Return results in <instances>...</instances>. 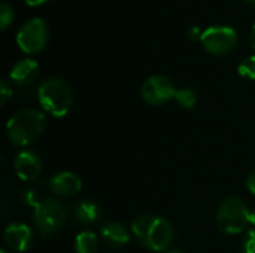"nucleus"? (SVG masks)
Returning <instances> with one entry per match:
<instances>
[{
	"mask_svg": "<svg viewBox=\"0 0 255 253\" xmlns=\"http://www.w3.org/2000/svg\"><path fill=\"white\" fill-rule=\"evenodd\" d=\"M46 128V118L40 110L24 109L16 112L6 125L9 140L16 146H28L36 142Z\"/></svg>",
	"mask_w": 255,
	"mask_h": 253,
	"instance_id": "f257e3e1",
	"label": "nucleus"
},
{
	"mask_svg": "<svg viewBox=\"0 0 255 253\" xmlns=\"http://www.w3.org/2000/svg\"><path fill=\"white\" fill-rule=\"evenodd\" d=\"M37 97L42 109L54 118H63L69 113L73 104V91L61 78H49L42 82L37 89Z\"/></svg>",
	"mask_w": 255,
	"mask_h": 253,
	"instance_id": "f03ea898",
	"label": "nucleus"
},
{
	"mask_svg": "<svg viewBox=\"0 0 255 253\" xmlns=\"http://www.w3.org/2000/svg\"><path fill=\"white\" fill-rule=\"evenodd\" d=\"M251 224V212L239 197H227L217 210V225L224 234H239Z\"/></svg>",
	"mask_w": 255,
	"mask_h": 253,
	"instance_id": "7ed1b4c3",
	"label": "nucleus"
},
{
	"mask_svg": "<svg viewBox=\"0 0 255 253\" xmlns=\"http://www.w3.org/2000/svg\"><path fill=\"white\" fill-rule=\"evenodd\" d=\"M67 209L54 198L40 200L34 206L33 219L36 228L42 237H51L57 234L67 222Z\"/></svg>",
	"mask_w": 255,
	"mask_h": 253,
	"instance_id": "20e7f679",
	"label": "nucleus"
},
{
	"mask_svg": "<svg viewBox=\"0 0 255 253\" xmlns=\"http://www.w3.org/2000/svg\"><path fill=\"white\" fill-rule=\"evenodd\" d=\"M49 39V30L42 18H31L22 24L16 34V43L25 54H36L45 48Z\"/></svg>",
	"mask_w": 255,
	"mask_h": 253,
	"instance_id": "39448f33",
	"label": "nucleus"
},
{
	"mask_svg": "<svg viewBox=\"0 0 255 253\" xmlns=\"http://www.w3.org/2000/svg\"><path fill=\"white\" fill-rule=\"evenodd\" d=\"M200 42L203 48L212 55H226L235 49L238 43V33L227 25H214L202 33Z\"/></svg>",
	"mask_w": 255,
	"mask_h": 253,
	"instance_id": "423d86ee",
	"label": "nucleus"
},
{
	"mask_svg": "<svg viewBox=\"0 0 255 253\" xmlns=\"http://www.w3.org/2000/svg\"><path fill=\"white\" fill-rule=\"evenodd\" d=\"M176 88L173 85V82L163 75H154L149 76L142 88H140V95L143 98V101H146L148 104L152 106H160L167 103L169 100L175 98L176 95Z\"/></svg>",
	"mask_w": 255,
	"mask_h": 253,
	"instance_id": "0eeeda50",
	"label": "nucleus"
},
{
	"mask_svg": "<svg viewBox=\"0 0 255 253\" xmlns=\"http://www.w3.org/2000/svg\"><path fill=\"white\" fill-rule=\"evenodd\" d=\"M173 237H175V231L172 224L164 218H157L149 230L143 248L152 252H164L170 248Z\"/></svg>",
	"mask_w": 255,
	"mask_h": 253,
	"instance_id": "6e6552de",
	"label": "nucleus"
},
{
	"mask_svg": "<svg viewBox=\"0 0 255 253\" xmlns=\"http://www.w3.org/2000/svg\"><path fill=\"white\" fill-rule=\"evenodd\" d=\"M4 242L7 248L15 252H27L33 246L34 236L28 225L13 222L4 230Z\"/></svg>",
	"mask_w": 255,
	"mask_h": 253,
	"instance_id": "1a4fd4ad",
	"label": "nucleus"
},
{
	"mask_svg": "<svg viewBox=\"0 0 255 253\" xmlns=\"http://www.w3.org/2000/svg\"><path fill=\"white\" fill-rule=\"evenodd\" d=\"M13 169H15L16 176L21 180H25V182L36 180L42 173V161L37 157V154L31 151H24L18 154V157L15 158Z\"/></svg>",
	"mask_w": 255,
	"mask_h": 253,
	"instance_id": "9d476101",
	"label": "nucleus"
},
{
	"mask_svg": "<svg viewBox=\"0 0 255 253\" xmlns=\"http://www.w3.org/2000/svg\"><path fill=\"white\" fill-rule=\"evenodd\" d=\"M82 188V180L72 171H61L51 177L49 189L54 195L58 197H72L76 195Z\"/></svg>",
	"mask_w": 255,
	"mask_h": 253,
	"instance_id": "9b49d317",
	"label": "nucleus"
},
{
	"mask_svg": "<svg viewBox=\"0 0 255 253\" xmlns=\"http://www.w3.org/2000/svg\"><path fill=\"white\" fill-rule=\"evenodd\" d=\"M102 240L106 246L112 249H120L130 242V234L123 224L118 222H108L100 228Z\"/></svg>",
	"mask_w": 255,
	"mask_h": 253,
	"instance_id": "f8f14e48",
	"label": "nucleus"
},
{
	"mask_svg": "<svg viewBox=\"0 0 255 253\" xmlns=\"http://www.w3.org/2000/svg\"><path fill=\"white\" fill-rule=\"evenodd\" d=\"M37 75H39V64L31 58L18 61L9 73L12 82H15L16 85H30L37 78Z\"/></svg>",
	"mask_w": 255,
	"mask_h": 253,
	"instance_id": "ddd939ff",
	"label": "nucleus"
},
{
	"mask_svg": "<svg viewBox=\"0 0 255 253\" xmlns=\"http://www.w3.org/2000/svg\"><path fill=\"white\" fill-rule=\"evenodd\" d=\"M100 213L99 204L90 200L79 201L73 209V218L79 225H93L100 218Z\"/></svg>",
	"mask_w": 255,
	"mask_h": 253,
	"instance_id": "4468645a",
	"label": "nucleus"
},
{
	"mask_svg": "<svg viewBox=\"0 0 255 253\" xmlns=\"http://www.w3.org/2000/svg\"><path fill=\"white\" fill-rule=\"evenodd\" d=\"M155 219H157V216H154V215H140V216L134 218V221L131 222V231L142 246L145 245L149 230L154 225Z\"/></svg>",
	"mask_w": 255,
	"mask_h": 253,
	"instance_id": "2eb2a0df",
	"label": "nucleus"
},
{
	"mask_svg": "<svg viewBox=\"0 0 255 253\" xmlns=\"http://www.w3.org/2000/svg\"><path fill=\"white\" fill-rule=\"evenodd\" d=\"M99 248V239L91 231H82L75 239L76 253H96Z\"/></svg>",
	"mask_w": 255,
	"mask_h": 253,
	"instance_id": "dca6fc26",
	"label": "nucleus"
},
{
	"mask_svg": "<svg viewBox=\"0 0 255 253\" xmlns=\"http://www.w3.org/2000/svg\"><path fill=\"white\" fill-rule=\"evenodd\" d=\"M175 100L178 101V104L184 109H193L197 104V94L194 89L191 88H182L176 91Z\"/></svg>",
	"mask_w": 255,
	"mask_h": 253,
	"instance_id": "f3484780",
	"label": "nucleus"
},
{
	"mask_svg": "<svg viewBox=\"0 0 255 253\" xmlns=\"http://www.w3.org/2000/svg\"><path fill=\"white\" fill-rule=\"evenodd\" d=\"M238 72L242 78L255 81V55L244 58L238 67Z\"/></svg>",
	"mask_w": 255,
	"mask_h": 253,
	"instance_id": "a211bd4d",
	"label": "nucleus"
},
{
	"mask_svg": "<svg viewBox=\"0 0 255 253\" xmlns=\"http://www.w3.org/2000/svg\"><path fill=\"white\" fill-rule=\"evenodd\" d=\"M13 16H15V13H13L12 6L6 1H1L0 3V28L6 30L12 24Z\"/></svg>",
	"mask_w": 255,
	"mask_h": 253,
	"instance_id": "6ab92c4d",
	"label": "nucleus"
},
{
	"mask_svg": "<svg viewBox=\"0 0 255 253\" xmlns=\"http://www.w3.org/2000/svg\"><path fill=\"white\" fill-rule=\"evenodd\" d=\"M242 253H255V230L247 233L242 242Z\"/></svg>",
	"mask_w": 255,
	"mask_h": 253,
	"instance_id": "aec40b11",
	"label": "nucleus"
},
{
	"mask_svg": "<svg viewBox=\"0 0 255 253\" xmlns=\"http://www.w3.org/2000/svg\"><path fill=\"white\" fill-rule=\"evenodd\" d=\"M10 97H12V88L6 79H1V82H0V103L6 104Z\"/></svg>",
	"mask_w": 255,
	"mask_h": 253,
	"instance_id": "412c9836",
	"label": "nucleus"
},
{
	"mask_svg": "<svg viewBox=\"0 0 255 253\" xmlns=\"http://www.w3.org/2000/svg\"><path fill=\"white\" fill-rule=\"evenodd\" d=\"M247 188L255 195V170L247 177Z\"/></svg>",
	"mask_w": 255,
	"mask_h": 253,
	"instance_id": "4be33fe9",
	"label": "nucleus"
},
{
	"mask_svg": "<svg viewBox=\"0 0 255 253\" xmlns=\"http://www.w3.org/2000/svg\"><path fill=\"white\" fill-rule=\"evenodd\" d=\"M188 37L191 39V40H196L197 37H202V31L199 30V27H191L190 30H188Z\"/></svg>",
	"mask_w": 255,
	"mask_h": 253,
	"instance_id": "5701e85b",
	"label": "nucleus"
},
{
	"mask_svg": "<svg viewBox=\"0 0 255 253\" xmlns=\"http://www.w3.org/2000/svg\"><path fill=\"white\" fill-rule=\"evenodd\" d=\"M28 6H40L43 3H46L48 0H24Z\"/></svg>",
	"mask_w": 255,
	"mask_h": 253,
	"instance_id": "b1692460",
	"label": "nucleus"
},
{
	"mask_svg": "<svg viewBox=\"0 0 255 253\" xmlns=\"http://www.w3.org/2000/svg\"><path fill=\"white\" fill-rule=\"evenodd\" d=\"M251 43H253V46H254L255 49V24L254 27H253V31H251Z\"/></svg>",
	"mask_w": 255,
	"mask_h": 253,
	"instance_id": "393cba45",
	"label": "nucleus"
},
{
	"mask_svg": "<svg viewBox=\"0 0 255 253\" xmlns=\"http://www.w3.org/2000/svg\"><path fill=\"white\" fill-rule=\"evenodd\" d=\"M251 224L255 227V209L251 212Z\"/></svg>",
	"mask_w": 255,
	"mask_h": 253,
	"instance_id": "a878e982",
	"label": "nucleus"
},
{
	"mask_svg": "<svg viewBox=\"0 0 255 253\" xmlns=\"http://www.w3.org/2000/svg\"><path fill=\"white\" fill-rule=\"evenodd\" d=\"M248 4H253V6H255V0H245Z\"/></svg>",
	"mask_w": 255,
	"mask_h": 253,
	"instance_id": "bb28decb",
	"label": "nucleus"
},
{
	"mask_svg": "<svg viewBox=\"0 0 255 253\" xmlns=\"http://www.w3.org/2000/svg\"><path fill=\"white\" fill-rule=\"evenodd\" d=\"M167 253H185V252H182V251H178V249H175V251H170V252H167Z\"/></svg>",
	"mask_w": 255,
	"mask_h": 253,
	"instance_id": "cd10ccee",
	"label": "nucleus"
},
{
	"mask_svg": "<svg viewBox=\"0 0 255 253\" xmlns=\"http://www.w3.org/2000/svg\"><path fill=\"white\" fill-rule=\"evenodd\" d=\"M0 253H9V252H6V251H0Z\"/></svg>",
	"mask_w": 255,
	"mask_h": 253,
	"instance_id": "c85d7f7f",
	"label": "nucleus"
}]
</instances>
